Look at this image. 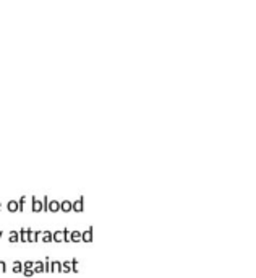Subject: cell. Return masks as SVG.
<instances>
[{"instance_id":"cell-21","label":"cell","mask_w":256,"mask_h":278,"mask_svg":"<svg viewBox=\"0 0 256 278\" xmlns=\"http://www.w3.org/2000/svg\"><path fill=\"white\" fill-rule=\"evenodd\" d=\"M0 210H2V203H0Z\"/></svg>"},{"instance_id":"cell-1","label":"cell","mask_w":256,"mask_h":278,"mask_svg":"<svg viewBox=\"0 0 256 278\" xmlns=\"http://www.w3.org/2000/svg\"><path fill=\"white\" fill-rule=\"evenodd\" d=\"M84 200H83V197H80L76 202H71V210L73 212H76V213H81L83 210H84Z\"/></svg>"},{"instance_id":"cell-3","label":"cell","mask_w":256,"mask_h":278,"mask_svg":"<svg viewBox=\"0 0 256 278\" xmlns=\"http://www.w3.org/2000/svg\"><path fill=\"white\" fill-rule=\"evenodd\" d=\"M31 200H33V205H31V210L33 212H42V200H39L37 197H31Z\"/></svg>"},{"instance_id":"cell-2","label":"cell","mask_w":256,"mask_h":278,"mask_svg":"<svg viewBox=\"0 0 256 278\" xmlns=\"http://www.w3.org/2000/svg\"><path fill=\"white\" fill-rule=\"evenodd\" d=\"M47 212H52V213L60 212V202H57V200H49V203H47Z\"/></svg>"},{"instance_id":"cell-5","label":"cell","mask_w":256,"mask_h":278,"mask_svg":"<svg viewBox=\"0 0 256 278\" xmlns=\"http://www.w3.org/2000/svg\"><path fill=\"white\" fill-rule=\"evenodd\" d=\"M18 233H20V241L21 242H28V241H29V228H23Z\"/></svg>"},{"instance_id":"cell-8","label":"cell","mask_w":256,"mask_h":278,"mask_svg":"<svg viewBox=\"0 0 256 278\" xmlns=\"http://www.w3.org/2000/svg\"><path fill=\"white\" fill-rule=\"evenodd\" d=\"M60 210H62V212H65V213L71 212V202H70V200H63V202H60Z\"/></svg>"},{"instance_id":"cell-20","label":"cell","mask_w":256,"mask_h":278,"mask_svg":"<svg viewBox=\"0 0 256 278\" xmlns=\"http://www.w3.org/2000/svg\"><path fill=\"white\" fill-rule=\"evenodd\" d=\"M2 236H3V231H0V237H2Z\"/></svg>"},{"instance_id":"cell-11","label":"cell","mask_w":256,"mask_h":278,"mask_svg":"<svg viewBox=\"0 0 256 278\" xmlns=\"http://www.w3.org/2000/svg\"><path fill=\"white\" fill-rule=\"evenodd\" d=\"M70 242H81V233L80 231H71L70 233Z\"/></svg>"},{"instance_id":"cell-9","label":"cell","mask_w":256,"mask_h":278,"mask_svg":"<svg viewBox=\"0 0 256 278\" xmlns=\"http://www.w3.org/2000/svg\"><path fill=\"white\" fill-rule=\"evenodd\" d=\"M63 229L62 231H55V233H52V241H55V242H63Z\"/></svg>"},{"instance_id":"cell-15","label":"cell","mask_w":256,"mask_h":278,"mask_svg":"<svg viewBox=\"0 0 256 278\" xmlns=\"http://www.w3.org/2000/svg\"><path fill=\"white\" fill-rule=\"evenodd\" d=\"M13 272L15 273H21L23 272V262H20V260L13 262Z\"/></svg>"},{"instance_id":"cell-14","label":"cell","mask_w":256,"mask_h":278,"mask_svg":"<svg viewBox=\"0 0 256 278\" xmlns=\"http://www.w3.org/2000/svg\"><path fill=\"white\" fill-rule=\"evenodd\" d=\"M7 210H8V212H12V213H13V212H18V202H16V200L8 202V203H7Z\"/></svg>"},{"instance_id":"cell-16","label":"cell","mask_w":256,"mask_h":278,"mask_svg":"<svg viewBox=\"0 0 256 278\" xmlns=\"http://www.w3.org/2000/svg\"><path fill=\"white\" fill-rule=\"evenodd\" d=\"M60 267H62V262H52L50 260V272H60Z\"/></svg>"},{"instance_id":"cell-17","label":"cell","mask_w":256,"mask_h":278,"mask_svg":"<svg viewBox=\"0 0 256 278\" xmlns=\"http://www.w3.org/2000/svg\"><path fill=\"white\" fill-rule=\"evenodd\" d=\"M80 268H81L80 262L76 260V259H73L71 260V272H80Z\"/></svg>"},{"instance_id":"cell-10","label":"cell","mask_w":256,"mask_h":278,"mask_svg":"<svg viewBox=\"0 0 256 278\" xmlns=\"http://www.w3.org/2000/svg\"><path fill=\"white\" fill-rule=\"evenodd\" d=\"M60 272H63V273H70V272H71V260H65V262H62Z\"/></svg>"},{"instance_id":"cell-13","label":"cell","mask_w":256,"mask_h":278,"mask_svg":"<svg viewBox=\"0 0 256 278\" xmlns=\"http://www.w3.org/2000/svg\"><path fill=\"white\" fill-rule=\"evenodd\" d=\"M41 241L42 242H52V231H42Z\"/></svg>"},{"instance_id":"cell-4","label":"cell","mask_w":256,"mask_h":278,"mask_svg":"<svg viewBox=\"0 0 256 278\" xmlns=\"http://www.w3.org/2000/svg\"><path fill=\"white\" fill-rule=\"evenodd\" d=\"M92 231H94L92 226H89L84 233H81V241H84V242H91V241H92Z\"/></svg>"},{"instance_id":"cell-19","label":"cell","mask_w":256,"mask_h":278,"mask_svg":"<svg viewBox=\"0 0 256 278\" xmlns=\"http://www.w3.org/2000/svg\"><path fill=\"white\" fill-rule=\"evenodd\" d=\"M0 272H2V273L7 272V264H5L3 260H0Z\"/></svg>"},{"instance_id":"cell-7","label":"cell","mask_w":256,"mask_h":278,"mask_svg":"<svg viewBox=\"0 0 256 278\" xmlns=\"http://www.w3.org/2000/svg\"><path fill=\"white\" fill-rule=\"evenodd\" d=\"M41 234H42V231H31V229H29V241H28V242L41 241Z\"/></svg>"},{"instance_id":"cell-6","label":"cell","mask_w":256,"mask_h":278,"mask_svg":"<svg viewBox=\"0 0 256 278\" xmlns=\"http://www.w3.org/2000/svg\"><path fill=\"white\" fill-rule=\"evenodd\" d=\"M33 270H34V273H44V272H45V268H44V262H41V260H36V262H33Z\"/></svg>"},{"instance_id":"cell-18","label":"cell","mask_w":256,"mask_h":278,"mask_svg":"<svg viewBox=\"0 0 256 278\" xmlns=\"http://www.w3.org/2000/svg\"><path fill=\"white\" fill-rule=\"evenodd\" d=\"M24 276H33L34 275V270L33 268H23V272H21Z\"/></svg>"},{"instance_id":"cell-12","label":"cell","mask_w":256,"mask_h":278,"mask_svg":"<svg viewBox=\"0 0 256 278\" xmlns=\"http://www.w3.org/2000/svg\"><path fill=\"white\" fill-rule=\"evenodd\" d=\"M8 241H10V242H18V241H20V233H18L16 229L10 231V234H8Z\"/></svg>"}]
</instances>
